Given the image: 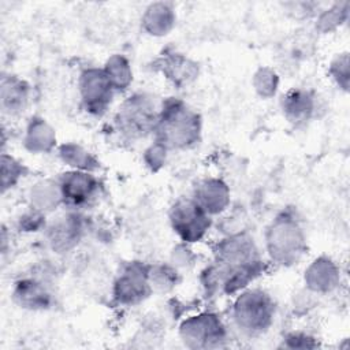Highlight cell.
Wrapping results in <instances>:
<instances>
[{
    "label": "cell",
    "instance_id": "cell-1",
    "mask_svg": "<svg viewBox=\"0 0 350 350\" xmlns=\"http://www.w3.org/2000/svg\"><path fill=\"white\" fill-rule=\"evenodd\" d=\"M262 261L253 239L245 235H232L224 239L216 250V261L212 268V280L224 293L231 294L260 275Z\"/></svg>",
    "mask_w": 350,
    "mask_h": 350
},
{
    "label": "cell",
    "instance_id": "cell-2",
    "mask_svg": "<svg viewBox=\"0 0 350 350\" xmlns=\"http://www.w3.org/2000/svg\"><path fill=\"white\" fill-rule=\"evenodd\" d=\"M156 142L165 149H185L200 138V118L185 103L171 98L163 103L154 129Z\"/></svg>",
    "mask_w": 350,
    "mask_h": 350
},
{
    "label": "cell",
    "instance_id": "cell-3",
    "mask_svg": "<svg viewBox=\"0 0 350 350\" xmlns=\"http://www.w3.org/2000/svg\"><path fill=\"white\" fill-rule=\"evenodd\" d=\"M160 108L154 97L146 93L130 96L115 116V126L123 138L135 141L154 133Z\"/></svg>",
    "mask_w": 350,
    "mask_h": 350
},
{
    "label": "cell",
    "instance_id": "cell-4",
    "mask_svg": "<svg viewBox=\"0 0 350 350\" xmlns=\"http://www.w3.org/2000/svg\"><path fill=\"white\" fill-rule=\"evenodd\" d=\"M275 302L262 290H246L234 302L232 320L245 335L264 334L273 321Z\"/></svg>",
    "mask_w": 350,
    "mask_h": 350
},
{
    "label": "cell",
    "instance_id": "cell-5",
    "mask_svg": "<svg viewBox=\"0 0 350 350\" xmlns=\"http://www.w3.org/2000/svg\"><path fill=\"white\" fill-rule=\"evenodd\" d=\"M267 243L272 258L280 264H291L302 254L304 237L293 217L280 216L272 223Z\"/></svg>",
    "mask_w": 350,
    "mask_h": 350
},
{
    "label": "cell",
    "instance_id": "cell-6",
    "mask_svg": "<svg viewBox=\"0 0 350 350\" xmlns=\"http://www.w3.org/2000/svg\"><path fill=\"white\" fill-rule=\"evenodd\" d=\"M170 220L174 231L185 242L200 241L211 227L209 213L193 197L178 200L171 208Z\"/></svg>",
    "mask_w": 350,
    "mask_h": 350
},
{
    "label": "cell",
    "instance_id": "cell-7",
    "mask_svg": "<svg viewBox=\"0 0 350 350\" xmlns=\"http://www.w3.org/2000/svg\"><path fill=\"white\" fill-rule=\"evenodd\" d=\"M79 92L85 109L103 115L112 101L115 88L104 70L86 68L79 77Z\"/></svg>",
    "mask_w": 350,
    "mask_h": 350
},
{
    "label": "cell",
    "instance_id": "cell-8",
    "mask_svg": "<svg viewBox=\"0 0 350 350\" xmlns=\"http://www.w3.org/2000/svg\"><path fill=\"white\" fill-rule=\"evenodd\" d=\"M59 189L62 201L71 209H78L94 200L98 191V180L88 171H71L63 174Z\"/></svg>",
    "mask_w": 350,
    "mask_h": 350
},
{
    "label": "cell",
    "instance_id": "cell-9",
    "mask_svg": "<svg viewBox=\"0 0 350 350\" xmlns=\"http://www.w3.org/2000/svg\"><path fill=\"white\" fill-rule=\"evenodd\" d=\"M150 293L149 268L133 262L115 282L113 294L120 304L133 305L148 297Z\"/></svg>",
    "mask_w": 350,
    "mask_h": 350
},
{
    "label": "cell",
    "instance_id": "cell-10",
    "mask_svg": "<svg viewBox=\"0 0 350 350\" xmlns=\"http://www.w3.org/2000/svg\"><path fill=\"white\" fill-rule=\"evenodd\" d=\"M182 336L186 340L196 342L194 346L209 347L220 345L226 331L220 320L215 314H201L189 319L182 325Z\"/></svg>",
    "mask_w": 350,
    "mask_h": 350
},
{
    "label": "cell",
    "instance_id": "cell-11",
    "mask_svg": "<svg viewBox=\"0 0 350 350\" xmlns=\"http://www.w3.org/2000/svg\"><path fill=\"white\" fill-rule=\"evenodd\" d=\"M83 234V221L78 213H70L49 227V242L56 252L74 247Z\"/></svg>",
    "mask_w": 350,
    "mask_h": 350
},
{
    "label": "cell",
    "instance_id": "cell-12",
    "mask_svg": "<svg viewBox=\"0 0 350 350\" xmlns=\"http://www.w3.org/2000/svg\"><path fill=\"white\" fill-rule=\"evenodd\" d=\"M12 297L18 305L27 309H45L51 305V293L45 283L36 278H25L15 283Z\"/></svg>",
    "mask_w": 350,
    "mask_h": 350
},
{
    "label": "cell",
    "instance_id": "cell-13",
    "mask_svg": "<svg viewBox=\"0 0 350 350\" xmlns=\"http://www.w3.org/2000/svg\"><path fill=\"white\" fill-rule=\"evenodd\" d=\"M29 85L15 77H3L1 79V109L7 115H19L29 103Z\"/></svg>",
    "mask_w": 350,
    "mask_h": 350
},
{
    "label": "cell",
    "instance_id": "cell-14",
    "mask_svg": "<svg viewBox=\"0 0 350 350\" xmlns=\"http://www.w3.org/2000/svg\"><path fill=\"white\" fill-rule=\"evenodd\" d=\"M201 208L212 215L221 212L228 201V190L226 185L217 179H209L202 182L193 197Z\"/></svg>",
    "mask_w": 350,
    "mask_h": 350
},
{
    "label": "cell",
    "instance_id": "cell-15",
    "mask_svg": "<svg viewBox=\"0 0 350 350\" xmlns=\"http://www.w3.org/2000/svg\"><path fill=\"white\" fill-rule=\"evenodd\" d=\"M314 98L309 92L294 89L283 97V111L288 122L294 124L304 123L312 118Z\"/></svg>",
    "mask_w": 350,
    "mask_h": 350
},
{
    "label": "cell",
    "instance_id": "cell-16",
    "mask_svg": "<svg viewBox=\"0 0 350 350\" xmlns=\"http://www.w3.org/2000/svg\"><path fill=\"white\" fill-rule=\"evenodd\" d=\"M174 14L168 4L156 3L146 8L144 16V25L150 34H167L168 29L172 26Z\"/></svg>",
    "mask_w": 350,
    "mask_h": 350
},
{
    "label": "cell",
    "instance_id": "cell-17",
    "mask_svg": "<svg viewBox=\"0 0 350 350\" xmlns=\"http://www.w3.org/2000/svg\"><path fill=\"white\" fill-rule=\"evenodd\" d=\"M25 144L31 152H45L53 145L52 130L42 119H31L27 127Z\"/></svg>",
    "mask_w": 350,
    "mask_h": 350
},
{
    "label": "cell",
    "instance_id": "cell-18",
    "mask_svg": "<svg viewBox=\"0 0 350 350\" xmlns=\"http://www.w3.org/2000/svg\"><path fill=\"white\" fill-rule=\"evenodd\" d=\"M104 71L108 75L109 81L112 82L115 90L126 89L129 86L130 81H131V71H130L129 63L120 55L112 56L107 62V66H105Z\"/></svg>",
    "mask_w": 350,
    "mask_h": 350
},
{
    "label": "cell",
    "instance_id": "cell-19",
    "mask_svg": "<svg viewBox=\"0 0 350 350\" xmlns=\"http://www.w3.org/2000/svg\"><path fill=\"white\" fill-rule=\"evenodd\" d=\"M60 157L64 163L72 167H78L79 171H92L96 168V161L83 149L75 145H63L60 149Z\"/></svg>",
    "mask_w": 350,
    "mask_h": 350
},
{
    "label": "cell",
    "instance_id": "cell-20",
    "mask_svg": "<svg viewBox=\"0 0 350 350\" xmlns=\"http://www.w3.org/2000/svg\"><path fill=\"white\" fill-rule=\"evenodd\" d=\"M23 174V165H21L19 161H16L12 156H8L3 153L1 156V185H3V193L12 187L22 176Z\"/></svg>",
    "mask_w": 350,
    "mask_h": 350
}]
</instances>
